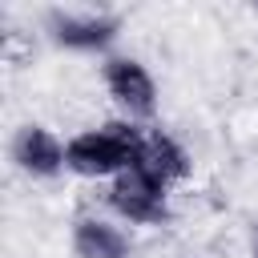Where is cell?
<instances>
[{"mask_svg": "<svg viewBox=\"0 0 258 258\" xmlns=\"http://www.w3.org/2000/svg\"><path fill=\"white\" fill-rule=\"evenodd\" d=\"M73 242L81 258H125V238L105 222H81Z\"/></svg>", "mask_w": 258, "mask_h": 258, "instance_id": "52a82bcc", "label": "cell"}, {"mask_svg": "<svg viewBox=\"0 0 258 258\" xmlns=\"http://www.w3.org/2000/svg\"><path fill=\"white\" fill-rule=\"evenodd\" d=\"M141 137L137 129L129 125H105L101 133H81L69 141L64 149V161L77 169V173H113V169H133L137 161V149H141Z\"/></svg>", "mask_w": 258, "mask_h": 258, "instance_id": "6da1fadb", "label": "cell"}, {"mask_svg": "<svg viewBox=\"0 0 258 258\" xmlns=\"http://www.w3.org/2000/svg\"><path fill=\"white\" fill-rule=\"evenodd\" d=\"M113 210L125 214L129 222H165L169 210H165V198H161V181H153L149 173L141 169H125L109 194Z\"/></svg>", "mask_w": 258, "mask_h": 258, "instance_id": "7a4b0ae2", "label": "cell"}, {"mask_svg": "<svg viewBox=\"0 0 258 258\" xmlns=\"http://www.w3.org/2000/svg\"><path fill=\"white\" fill-rule=\"evenodd\" d=\"M105 81H109V89H113V97L121 105H129L141 117L153 113V81L137 60H109L105 64Z\"/></svg>", "mask_w": 258, "mask_h": 258, "instance_id": "3957f363", "label": "cell"}, {"mask_svg": "<svg viewBox=\"0 0 258 258\" xmlns=\"http://www.w3.org/2000/svg\"><path fill=\"white\" fill-rule=\"evenodd\" d=\"M133 169H141V173H149L153 181H161V185H165V181H173V177H185L189 161H185L181 145H173L165 133H145V137H141V149H137Z\"/></svg>", "mask_w": 258, "mask_h": 258, "instance_id": "277c9868", "label": "cell"}, {"mask_svg": "<svg viewBox=\"0 0 258 258\" xmlns=\"http://www.w3.org/2000/svg\"><path fill=\"white\" fill-rule=\"evenodd\" d=\"M12 153H16V161H20L28 173H40V177L56 173V169H60V161H64L60 145L52 141V133L36 129V125H28V129H20V133H16Z\"/></svg>", "mask_w": 258, "mask_h": 258, "instance_id": "5b68a950", "label": "cell"}, {"mask_svg": "<svg viewBox=\"0 0 258 258\" xmlns=\"http://www.w3.org/2000/svg\"><path fill=\"white\" fill-rule=\"evenodd\" d=\"M52 28H56V40L60 44H73V48H97L113 36V20H81V16H64V12H52Z\"/></svg>", "mask_w": 258, "mask_h": 258, "instance_id": "8992f818", "label": "cell"}]
</instances>
